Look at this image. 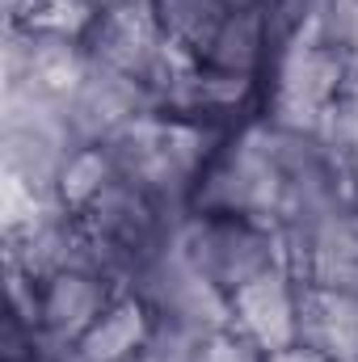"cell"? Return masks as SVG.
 Returning <instances> with one entry per match:
<instances>
[{
    "mask_svg": "<svg viewBox=\"0 0 358 362\" xmlns=\"http://www.w3.org/2000/svg\"><path fill=\"white\" fill-rule=\"evenodd\" d=\"M321 25H325V34H329L346 55L358 51V0H325Z\"/></svg>",
    "mask_w": 358,
    "mask_h": 362,
    "instance_id": "obj_9",
    "label": "cell"
},
{
    "mask_svg": "<svg viewBox=\"0 0 358 362\" xmlns=\"http://www.w3.org/2000/svg\"><path fill=\"white\" fill-rule=\"evenodd\" d=\"M253 341L236 329H215V333H202L194 341V358L190 362H258L253 358Z\"/></svg>",
    "mask_w": 358,
    "mask_h": 362,
    "instance_id": "obj_8",
    "label": "cell"
},
{
    "mask_svg": "<svg viewBox=\"0 0 358 362\" xmlns=\"http://www.w3.org/2000/svg\"><path fill=\"white\" fill-rule=\"evenodd\" d=\"M110 185H114V156L101 144H85V148L68 152V160L55 177V194L68 211H89Z\"/></svg>",
    "mask_w": 358,
    "mask_h": 362,
    "instance_id": "obj_6",
    "label": "cell"
},
{
    "mask_svg": "<svg viewBox=\"0 0 358 362\" xmlns=\"http://www.w3.org/2000/svg\"><path fill=\"white\" fill-rule=\"evenodd\" d=\"M262 42H266V21L258 8H236L224 13L219 30L211 34L202 59L215 72H232V76H249L262 59Z\"/></svg>",
    "mask_w": 358,
    "mask_h": 362,
    "instance_id": "obj_5",
    "label": "cell"
},
{
    "mask_svg": "<svg viewBox=\"0 0 358 362\" xmlns=\"http://www.w3.org/2000/svg\"><path fill=\"white\" fill-rule=\"evenodd\" d=\"M219 4H224V8H228V13H236V8H253V4H258V0H219Z\"/></svg>",
    "mask_w": 358,
    "mask_h": 362,
    "instance_id": "obj_10",
    "label": "cell"
},
{
    "mask_svg": "<svg viewBox=\"0 0 358 362\" xmlns=\"http://www.w3.org/2000/svg\"><path fill=\"white\" fill-rule=\"evenodd\" d=\"M152 337V320L148 308L131 295L110 299L105 312L93 320V329L76 341V358L81 362H131Z\"/></svg>",
    "mask_w": 358,
    "mask_h": 362,
    "instance_id": "obj_3",
    "label": "cell"
},
{
    "mask_svg": "<svg viewBox=\"0 0 358 362\" xmlns=\"http://www.w3.org/2000/svg\"><path fill=\"white\" fill-rule=\"evenodd\" d=\"M110 295L105 286L85 270H59L51 274L47 291H42V303H38V320L51 337L59 341H81L93 329V320L105 312Z\"/></svg>",
    "mask_w": 358,
    "mask_h": 362,
    "instance_id": "obj_2",
    "label": "cell"
},
{
    "mask_svg": "<svg viewBox=\"0 0 358 362\" xmlns=\"http://www.w3.org/2000/svg\"><path fill=\"white\" fill-rule=\"evenodd\" d=\"M308 282L350 291L358 286V215H325L308 232Z\"/></svg>",
    "mask_w": 358,
    "mask_h": 362,
    "instance_id": "obj_4",
    "label": "cell"
},
{
    "mask_svg": "<svg viewBox=\"0 0 358 362\" xmlns=\"http://www.w3.org/2000/svg\"><path fill=\"white\" fill-rule=\"evenodd\" d=\"M152 8L161 17V30L169 38H178L181 47H190L194 55L207 51L211 34L219 30V21L228 13L219 0H152Z\"/></svg>",
    "mask_w": 358,
    "mask_h": 362,
    "instance_id": "obj_7",
    "label": "cell"
},
{
    "mask_svg": "<svg viewBox=\"0 0 358 362\" xmlns=\"http://www.w3.org/2000/svg\"><path fill=\"white\" fill-rule=\"evenodd\" d=\"M232 329L245 333L262 354L287 350L299 341V295L287 270H266L236 291H228Z\"/></svg>",
    "mask_w": 358,
    "mask_h": 362,
    "instance_id": "obj_1",
    "label": "cell"
}]
</instances>
